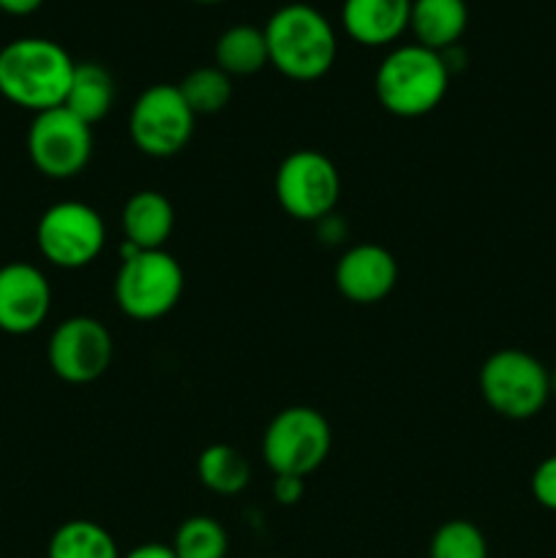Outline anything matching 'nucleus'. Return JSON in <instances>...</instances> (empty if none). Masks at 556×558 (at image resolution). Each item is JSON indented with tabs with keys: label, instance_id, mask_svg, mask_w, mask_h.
I'll return each mask as SVG.
<instances>
[{
	"label": "nucleus",
	"instance_id": "1",
	"mask_svg": "<svg viewBox=\"0 0 556 558\" xmlns=\"http://www.w3.org/2000/svg\"><path fill=\"white\" fill-rule=\"evenodd\" d=\"M74 65L52 38H16L0 49V96L33 114L63 107Z\"/></svg>",
	"mask_w": 556,
	"mask_h": 558
},
{
	"label": "nucleus",
	"instance_id": "2",
	"mask_svg": "<svg viewBox=\"0 0 556 558\" xmlns=\"http://www.w3.org/2000/svg\"><path fill=\"white\" fill-rule=\"evenodd\" d=\"M262 31H265L270 65L281 71L287 80H322L333 69V63H336V31L327 22V16L316 11L314 5H281Z\"/></svg>",
	"mask_w": 556,
	"mask_h": 558
},
{
	"label": "nucleus",
	"instance_id": "3",
	"mask_svg": "<svg viewBox=\"0 0 556 558\" xmlns=\"http://www.w3.org/2000/svg\"><path fill=\"white\" fill-rule=\"evenodd\" d=\"M450 69L442 52L420 44H403L385 54L374 76L382 109L396 118H423L447 96Z\"/></svg>",
	"mask_w": 556,
	"mask_h": 558
},
{
	"label": "nucleus",
	"instance_id": "4",
	"mask_svg": "<svg viewBox=\"0 0 556 558\" xmlns=\"http://www.w3.org/2000/svg\"><path fill=\"white\" fill-rule=\"evenodd\" d=\"M183 287V267L172 254H167L164 248L140 251L131 243L120 245L114 303L129 319H161L180 303Z\"/></svg>",
	"mask_w": 556,
	"mask_h": 558
},
{
	"label": "nucleus",
	"instance_id": "5",
	"mask_svg": "<svg viewBox=\"0 0 556 558\" xmlns=\"http://www.w3.org/2000/svg\"><path fill=\"white\" fill-rule=\"evenodd\" d=\"M480 396L499 417L529 420L548 401L551 374L529 352L501 349L480 368Z\"/></svg>",
	"mask_w": 556,
	"mask_h": 558
},
{
	"label": "nucleus",
	"instance_id": "6",
	"mask_svg": "<svg viewBox=\"0 0 556 558\" xmlns=\"http://www.w3.org/2000/svg\"><path fill=\"white\" fill-rule=\"evenodd\" d=\"M333 434L325 414L311 407L281 409L262 436V458L273 474L309 477L330 456Z\"/></svg>",
	"mask_w": 556,
	"mask_h": 558
},
{
	"label": "nucleus",
	"instance_id": "7",
	"mask_svg": "<svg viewBox=\"0 0 556 558\" xmlns=\"http://www.w3.org/2000/svg\"><path fill=\"white\" fill-rule=\"evenodd\" d=\"M107 227L96 207L85 202H58L38 218L36 245L44 259L63 270H80L98 259Z\"/></svg>",
	"mask_w": 556,
	"mask_h": 558
},
{
	"label": "nucleus",
	"instance_id": "8",
	"mask_svg": "<svg viewBox=\"0 0 556 558\" xmlns=\"http://www.w3.org/2000/svg\"><path fill=\"white\" fill-rule=\"evenodd\" d=\"M276 199L298 221H325L341 199V174L319 150H294L276 172Z\"/></svg>",
	"mask_w": 556,
	"mask_h": 558
},
{
	"label": "nucleus",
	"instance_id": "9",
	"mask_svg": "<svg viewBox=\"0 0 556 558\" xmlns=\"http://www.w3.org/2000/svg\"><path fill=\"white\" fill-rule=\"evenodd\" d=\"M196 114L180 96L178 85H153L136 96L129 131L136 150L150 158H172L194 136Z\"/></svg>",
	"mask_w": 556,
	"mask_h": 558
},
{
	"label": "nucleus",
	"instance_id": "10",
	"mask_svg": "<svg viewBox=\"0 0 556 558\" xmlns=\"http://www.w3.org/2000/svg\"><path fill=\"white\" fill-rule=\"evenodd\" d=\"M27 156L33 167L52 180H71L90 163L93 131L65 107L33 114L27 129Z\"/></svg>",
	"mask_w": 556,
	"mask_h": 558
},
{
	"label": "nucleus",
	"instance_id": "11",
	"mask_svg": "<svg viewBox=\"0 0 556 558\" xmlns=\"http://www.w3.org/2000/svg\"><path fill=\"white\" fill-rule=\"evenodd\" d=\"M114 343L107 327L93 316H71L55 327L47 347L49 368L69 385H90L107 374Z\"/></svg>",
	"mask_w": 556,
	"mask_h": 558
},
{
	"label": "nucleus",
	"instance_id": "12",
	"mask_svg": "<svg viewBox=\"0 0 556 558\" xmlns=\"http://www.w3.org/2000/svg\"><path fill=\"white\" fill-rule=\"evenodd\" d=\"M52 308V287L36 265L11 262L0 267V330L27 336L38 330Z\"/></svg>",
	"mask_w": 556,
	"mask_h": 558
},
{
	"label": "nucleus",
	"instance_id": "13",
	"mask_svg": "<svg viewBox=\"0 0 556 558\" xmlns=\"http://www.w3.org/2000/svg\"><path fill=\"white\" fill-rule=\"evenodd\" d=\"M398 283L396 256L376 243L349 248L336 265V287L349 303L374 305L385 300Z\"/></svg>",
	"mask_w": 556,
	"mask_h": 558
},
{
	"label": "nucleus",
	"instance_id": "14",
	"mask_svg": "<svg viewBox=\"0 0 556 558\" xmlns=\"http://www.w3.org/2000/svg\"><path fill=\"white\" fill-rule=\"evenodd\" d=\"M412 0H343L341 22L352 41L387 47L409 31Z\"/></svg>",
	"mask_w": 556,
	"mask_h": 558
},
{
	"label": "nucleus",
	"instance_id": "15",
	"mask_svg": "<svg viewBox=\"0 0 556 558\" xmlns=\"http://www.w3.org/2000/svg\"><path fill=\"white\" fill-rule=\"evenodd\" d=\"M123 238L140 251H158L174 229V207L161 191H136L123 207Z\"/></svg>",
	"mask_w": 556,
	"mask_h": 558
},
{
	"label": "nucleus",
	"instance_id": "16",
	"mask_svg": "<svg viewBox=\"0 0 556 558\" xmlns=\"http://www.w3.org/2000/svg\"><path fill=\"white\" fill-rule=\"evenodd\" d=\"M469 9L463 0H412V14H409V31L420 47H428L434 52H447L458 47L463 31H467Z\"/></svg>",
	"mask_w": 556,
	"mask_h": 558
},
{
	"label": "nucleus",
	"instance_id": "17",
	"mask_svg": "<svg viewBox=\"0 0 556 558\" xmlns=\"http://www.w3.org/2000/svg\"><path fill=\"white\" fill-rule=\"evenodd\" d=\"M114 104V80L101 63H76L71 76L63 107L85 120L87 125L98 123L109 114Z\"/></svg>",
	"mask_w": 556,
	"mask_h": 558
},
{
	"label": "nucleus",
	"instance_id": "18",
	"mask_svg": "<svg viewBox=\"0 0 556 558\" xmlns=\"http://www.w3.org/2000/svg\"><path fill=\"white\" fill-rule=\"evenodd\" d=\"M270 63L265 31L254 25H232L216 41V65L229 76H251Z\"/></svg>",
	"mask_w": 556,
	"mask_h": 558
},
{
	"label": "nucleus",
	"instance_id": "19",
	"mask_svg": "<svg viewBox=\"0 0 556 558\" xmlns=\"http://www.w3.org/2000/svg\"><path fill=\"white\" fill-rule=\"evenodd\" d=\"M47 558H120L112 534L96 521H65L52 534Z\"/></svg>",
	"mask_w": 556,
	"mask_h": 558
},
{
	"label": "nucleus",
	"instance_id": "20",
	"mask_svg": "<svg viewBox=\"0 0 556 558\" xmlns=\"http://www.w3.org/2000/svg\"><path fill=\"white\" fill-rule=\"evenodd\" d=\"M196 474H200V483L213 494L234 496L249 485L251 463L232 445H210L202 450L196 461Z\"/></svg>",
	"mask_w": 556,
	"mask_h": 558
},
{
	"label": "nucleus",
	"instance_id": "21",
	"mask_svg": "<svg viewBox=\"0 0 556 558\" xmlns=\"http://www.w3.org/2000/svg\"><path fill=\"white\" fill-rule=\"evenodd\" d=\"M178 90L194 114H218L232 101V76L218 65H202L183 76Z\"/></svg>",
	"mask_w": 556,
	"mask_h": 558
},
{
	"label": "nucleus",
	"instance_id": "22",
	"mask_svg": "<svg viewBox=\"0 0 556 558\" xmlns=\"http://www.w3.org/2000/svg\"><path fill=\"white\" fill-rule=\"evenodd\" d=\"M172 550L178 558H227V529L210 515H191L174 532Z\"/></svg>",
	"mask_w": 556,
	"mask_h": 558
},
{
	"label": "nucleus",
	"instance_id": "23",
	"mask_svg": "<svg viewBox=\"0 0 556 558\" xmlns=\"http://www.w3.org/2000/svg\"><path fill=\"white\" fill-rule=\"evenodd\" d=\"M428 558H488V543L474 523L447 521L431 537Z\"/></svg>",
	"mask_w": 556,
	"mask_h": 558
},
{
	"label": "nucleus",
	"instance_id": "24",
	"mask_svg": "<svg viewBox=\"0 0 556 558\" xmlns=\"http://www.w3.org/2000/svg\"><path fill=\"white\" fill-rule=\"evenodd\" d=\"M532 496L540 507L556 512V456L545 458L532 474Z\"/></svg>",
	"mask_w": 556,
	"mask_h": 558
},
{
	"label": "nucleus",
	"instance_id": "25",
	"mask_svg": "<svg viewBox=\"0 0 556 558\" xmlns=\"http://www.w3.org/2000/svg\"><path fill=\"white\" fill-rule=\"evenodd\" d=\"M305 483L303 477H292V474H276L273 480V499L283 507H292L303 499Z\"/></svg>",
	"mask_w": 556,
	"mask_h": 558
},
{
	"label": "nucleus",
	"instance_id": "26",
	"mask_svg": "<svg viewBox=\"0 0 556 558\" xmlns=\"http://www.w3.org/2000/svg\"><path fill=\"white\" fill-rule=\"evenodd\" d=\"M120 558H178V556H174L172 545L145 543V545H136L134 550H129V554L120 556Z\"/></svg>",
	"mask_w": 556,
	"mask_h": 558
},
{
	"label": "nucleus",
	"instance_id": "27",
	"mask_svg": "<svg viewBox=\"0 0 556 558\" xmlns=\"http://www.w3.org/2000/svg\"><path fill=\"white\" fill-rule=\"evenodd\" d=\"M41 5L44 0H0V11L11 16H27L41 9Z\"/></svg>",
	"mask_w": 556,
	"mask_h": 558
},
{
	"label": "nucleus",
	"instance_id": "28",
	"mask_svg": "<svg viewBox=\"0 0 556 558\" xmlns=\"http://www.w3.org/2000/svg\"><path fill=\"white\" fill-rule=\"evenodd\" d=\"M551 392H554V396H556V371H554V374H551Z\"/></svg>",
	"mask_w": 556,
	"mask_h": 558
},
{
	"label": "nucleus",
	"instance_id": "29",
	"mask_svg": "<svg viewBox=\"0 0 556 558\" xmlns=\"http://www.w3.org/2000/svg\"><path fill=\"white\" fill-rule=\"evenodd\" d=\"M194 3H205V5H210V3H223V0H194Z\"/></svg>",
	"mask_w": 556,
	"mask_h": 558
}]
</instances>
